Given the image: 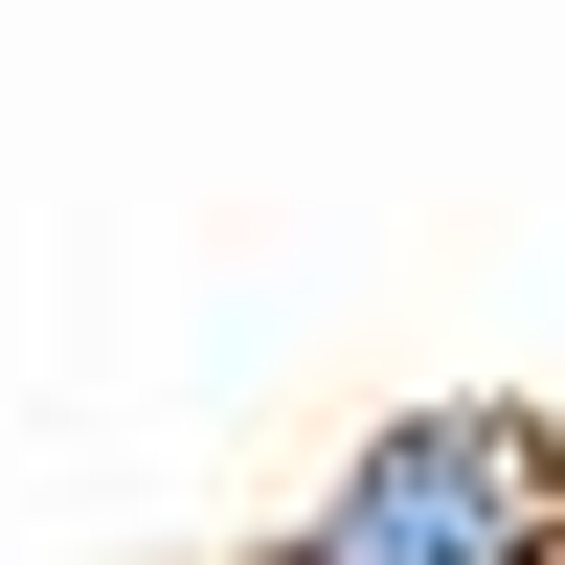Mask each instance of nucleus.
I'll use <instances>...</instances> for the list:
<instances>
[{
  "mask_svg": "<svg viewBox=\"0 0 565 565\" xmlns=\"http://www.w3.org/2000/svg\"><path fill=\"white\" fill-rule=\"evenodd\" d=\"M271 565H565V430L498 407V385L385 407V430L271 521Z\"/></svg>",
  "mask_w": 565,
  "mask_h": 565,
  "instance_id": "obj_1",
  "label": "nucleus"
}]
</instances>
